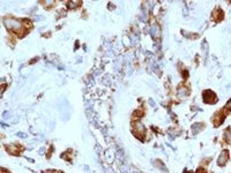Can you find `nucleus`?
<instances>
[{
	"mask_svg": "<svg viewBox=\"0 0 231 173\" xmlns=\"http://www.w3.org/2000/svg\"><path fill=\"white\" fill-rule=\"evenodd\" d=\"M4 24L6 25V28L9 29V30H13V31H19L21 30L22 28V23L17 20H14V19H5L4 20Z\"/></svg>",
	"mask_w": 231,
	"mask_h": 173,
	"instance_id": "f257e3e1",
	"label": "nucleus"
},
{
	"mask_svg": "<svg viewBox=\"0 0 231 173\" xmlns=\"http://www.w3.org/2000/svg\"><path fill=\"white\" fill-rule=\"evenodd\" d=\"M144 132H146V128L144 126L142 125L140 121H138V122H135L134 124V133L135 136L136 137H139V139H142L143 135H144Z\"/></svg>",
	"mask_w": 231,
	"mask_h": 173,
	"instance_id": "f03ea898",
	"label": "nucleus"
},
{
	"mask_svg": "<svg viewBox=\"0 0 231 173\" xmlns=\"http://www.w3.org/2000/svg\"><path fill=\"white\" fill-rule=\"evenodd\" d=\"M216 95L213 92V91L210 90H206L203 91V100L206 102V103H214V102H216Z\"/></svg>",
	"mask_w": 231,
	"mask_h": 173,
	"instance_id": "7ed1b4c3",
	"label": "nucleus"
},
{
	"mask_svg": "<svg viewBox=\"0 0 231 173\" xmlns=\"http://www.w3.org/2000/svg\"><path fill=\"white\" fill-rule=\"evenodd\" d=\"M228 157H229V152H228V150H223L222 152H221L218 159H217V164H218L220 166L225 165L226 162H228Z\"/></svg>",
	"mask_w": 231,
	"mask_h": 173,
	"instance_id": "20e7f679",
	"label": "nucleus"
},
{
	"mask_svg": "<svg viewBox=\"0 0 231 173\" xmlns=\"http://www.w3.org/2000/svg\"><path fill=\"white\" fill-rule=\"evenodd\" d=\"M178 94H179V96H181V97H185V96L187 95V89H185V88H179Z\"/></svg>",
	"mask_w": 231,
	"mask_h": 173,
	"instance_id": "39448f33",
	"label": "nucleus"
},
{
	"mask_svg": "<svg viewBox=\"0 0 231 173\" xmlns=\"http://www.w3.org/2000/svg\"><path fill=\"white\" fill-rule=\"evenodd\" d=\"M80 2H81V1H71V4H68V7L74 8L76 7V6H80Z\"/></svg>",
	"mask_w": 231,
	"mask_h": 173,
	"instance_id": "423d86ee",
	"label": "nucleus"
},
{
	"mask_svg": "<svg viewBox=\"0 0 231 173\" xmlns=\"http://www.w3.org/2000/svg\"><path fill=\"white\" fill-rule=\"evenodd\" d=\"M224 137H225V141H228V143H231V132H226Z\"/></svg>",
	"mask_w": 231,
	"mask_h": 173,
	"instance_id": "0eeeda50",
	"label": "nucleus"
},
{
	"mask_svg": "<svg viewBox=\"0 0 231 173\" xmlns=\"http://www.w3.org/2000/svg\"><path fill=\"white\" fill-rule=\"evenodd\" d=\"M196 173H205V170H203V169H199Z\"/></svg>",
	"mask_w": 231,
	"mask_h": 173,
	"instance_id": "6e6552de",
	"label": "nucleus"
}]
</instances>
